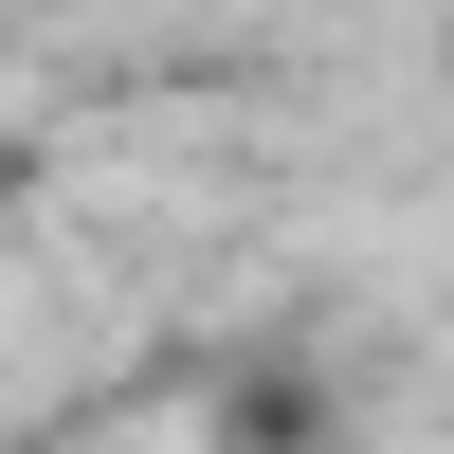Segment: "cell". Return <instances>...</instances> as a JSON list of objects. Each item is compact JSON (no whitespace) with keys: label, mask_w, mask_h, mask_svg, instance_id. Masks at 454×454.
I'll list each match as a JSON object with an SVG mask.
<instances>
[{"label":"cell","mask_w":454,"mask_h":454,"mask_svg":"<svg viewBox=\"0 0 454 454\" xmlns=\"http://www.w3.org/2000/svg\"><path fill=\"white\" fill-rule=\"evenodd\" d=\"M200 436L218 454H346V364L327 346H237L218 400H200Z\"/></svg>","instance_id":"6da1fadb"}]
</instances>
